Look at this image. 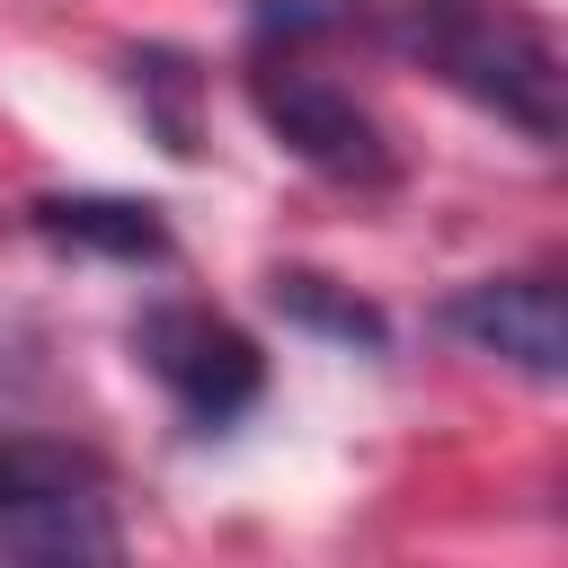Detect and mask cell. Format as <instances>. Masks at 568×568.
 <instances>
[{"label": "cell", "instance_id": "1", "mask_svg": "<svg viewBox=\"0 0 568 568\" xmlns=\"http://www.w3.org/2000/svg\"><path fill=\"white\" fill-rule=\"evenodd\" d=\"M390 44L444 71L462 98L497 106L515 133L559 142V44L515 9V0H382Z\"/></svg>", "mask_w": 568, "mask_h": 568}, {"label": "cell", "instance_id": "2", "mask_svg": "<svg viewBox=\"0 0 568 568\" xmlns=\"http://www.w3.org/2000/svg\"><path fill=\"white\" fill-rule=\"evenodd\" d=\"M248 106H257V124L293 151V160H311L320 178H346V186H390L399 178V151H390V133H382V115L346 89V80H328L320 62H302V44H257L248 53Z\"/></svg>", "mask_w": 568, "mask_h": 568}, {"label": "cell", "instance_id": "3", "mask_svg": "<svg viewBox=\"0 0 568 568\" xmlns=\"http://www.w3.org/2000/svg\"><path fill=\"white\" fill-rule=\"evenodd\" d=\"M133 364L178 399V417H186L195 435L240 426V417L257 408V390H266L257 337L231 328V320L204 311V302H151V311L133 320Z\"/></svg>", "mask_w": 568, "mask_h": 568}, {"label": "cell", "instance_id": "4", "mask_svg": "<svg viewBox=\"0 0 568 568\" xmlns=\"http://www.w3.org/2000/svg\"><path fill=\"white\" fill-rule=\"evenodd\" d=\"M462 346L532 373V382H559L568 373V302H559V275H479L462 284L444 311H435Z\"/></svg>", "mask_w": 568, "mask_h": 568}, {"label": "cell", "instance_id": "5", "mask_svg": "<svg viewBox=\"0 0 568 568\" xmlns=\"http://www.w3.org/2000/svg\"><path fill=\"white\" fill-rule=\"evenodd\" d=\"M0 559L27 568H89V559H124V524L106 515L98 479L89 488H36L0 506Z\"/></svg>", "mask_w": 568, "mask_h": 568}, {"label": "cell", "instance_id": "6", "mask_svg": "<svg viewBox=\"0 0 568 568\" xmlns=\"http://www.w3.org/2000/svg\"><path fill=\"white\" fill-rule=\"evenodd\" d=\"M27 222L53 248H89V257H115V266H160L178 248L160 204H142V195H36Z\"/></svg>", "mask_w": 568, "mask_h": 568}, {"label": "cell", "instance_id": "7", "mask_svg": "<svg viewBox=\"0 0 568 568\" xmlns=\"http://www.w3.org/2000/svg\"><path fill=\"white\" fill-rule=\"evenodd\" d=\"M266 302H275L293 328L328 337V346H355V355H382V346H390L382 302H364L355 284H337V275H320V266H275V275H266Z\"/></svg>", "mask_w": 568, "mask_h": 568}, {"label": "cell", "instance_id": "8", "mask_svg": "<svg viewBox=\"0 0 568 568\" xmlns=\"http://www.w3.org/2000/svg\"><path fill=\"white\" fill-rule=\"evenodd\" d=\"M124 89L151 106L160 142H169L178 160H195V89H204V71H195L186 53H133V62H124Z\"/></svg>", "mask_w": 568, "mask_h": 568}, {"label": "cell", "instance_id": "9", "mask_svg": "<svg viewBox=\"0 0 568 568\" xmlns=\"http://www.w3.org/2000/svg\"><path fill=\"white\" fill-rule=\"evenodd\" d=\"M89 479H98V462L71 444H0V506L36 497V488H89Z\"/></svg>", "mask_w": 568, "mask_h": 568}]
</instances>
